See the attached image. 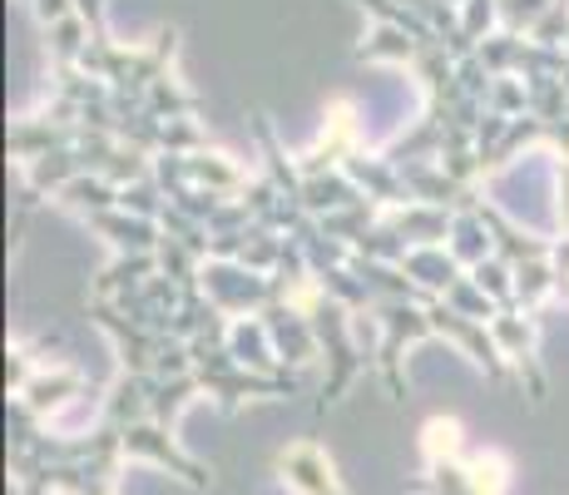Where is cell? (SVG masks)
Segmentation results:
<instances>
[{"mask_svg":"<svg viewBox=\"0 0 569 495\" xmlns=\"http://www.w3.org/2000/svg\"><path fill=\"white\" fill-rule=\"evenodd\" d=\"M278 471L298 495H347L342 481H337V471H332V461H327V451L317 442L288 446L278 456Z\"/></svg>","mask_w":569,"mask_h":495,"instance_id":"1","label":"cell"}]
</instances>
